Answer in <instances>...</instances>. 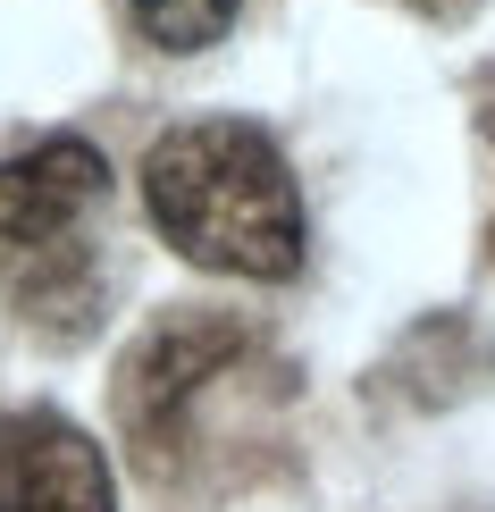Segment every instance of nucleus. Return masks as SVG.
<instances>
[{
	"instance_id": "nucleus-1",
	"label": "nucleus",
	"mask_w": 495,
	"mask_h": 512,
	"mask_svg": "<svg viewBox=\"0 0 495 512\" xmlns=\"http://www.w3.org/2000/svg\"><path fill=\"white\" fill-rule=\"evenodd\" d=\"M143 210L193 269L286 286L303 277L311 227L286 152L252 118H185L143 152Z\"/></svg>"
},
{
	"instance_id": "nucleus-2",
	"label": "nucleus",
	"mask_w": 495,
	"mask_h": 512,
	"mask_svg": "<svg viewBox=\"0 0 495 512\" xmlns=\"http://www.w3.org/2000/svg\"><path fill=\"white\" fill-rule=\"evenodd\" d=\"M252 353H261V336L235 311H219V303L160 311L152 328L118 353V378H110V412H118L126 454L152 479H177L193 462V412H202Z\"/></svg>"
},
{
	"instance_id": "nucleus-3",
	"label": "nucleus",
	"mask_w": 495,
	"mask_h": 512,
	"mask_svg": "<svg viewBox=\"0 0 495 512\" xmlns=\"http://www.w3.org/2000/svg\"><path fill=\"white\" fill-rule=\"evenodd\" d=\"M0 512H118L110 454L68 412H0Z\"/></svg>"
},
{
	"instance_id": "nucleus-4",
	"label": "nucleus",
	"mask_w": 495,
	"mask_h": 512,
	"mask_svg": "<svg viewBox=\"0 0 495 512\" xmlns=\"http://www.w3.org/2000/svg\"><path fill=\"white\" fill-rule=\"evenodd\" d=\"M110 202V160L84 135H51L0 160V252L84 236V219Z\"/></svg>"
},
{
	"instance_id": "nucleus-5",
	"label": "nucleus",
	"mask_w": 495,
	"mask_h": 512,
	"mask_svg": "<svg viewBox=\"0 0 495 512\" xmlns=\"http://www.w3.org/2000/svg\"><path fill=\"white\" fill-rule=\"evenodd\" d=\"M0 294L51 345H84L101 328V261L84 236H51V244H17L0 252Z\"/></svg>"
},
{
	"instance_id": "nucleus-6",
	"label": "nucleus",
	"mask_w": 495,
	"mask_h": 512,
	"mask_svg": "<svg viewBox=\"0 0 495 512\" xmlns=\"http://www.w3.org/2000/svg\"><path fill=\"white\" fill-rule=\"evenodd\" d=\"M126 9H135V34L152 42V51H210V42H219L227 26H235V9H244V0H126Z\"/></svg>"
},
{
	"instance_id": "nucleus-7",
	"label": "nucleus",
	"mask_w": 495,
	"mask_h": 512,
	"mask_svg": "<svg viewBox=\"0 0 495 512\" xmlns=\"http://www.w3.org/2000/svg\"><path fill=\"white\" fill-rule=\"evenodd\" d=\"M412 9H420V17H470L479 0H412Z\"/></svg>"
},
{
	"instance_id": "nucleus-8",
	"label": "nucleus",
	"mask_w": 495,
	"mask_h": 512,
	"mask_svg": "<svg viewBox=\"0 0 495 512\" xmlns=\"http://www.w3.org/2000/svg\"><path fill=\"white\" fill-rule=\"evenodd\" d=\"M479 101H487V110H479V118H487V135H495V76H487V93H479Z\"/></svg>"
}]
</instances>
